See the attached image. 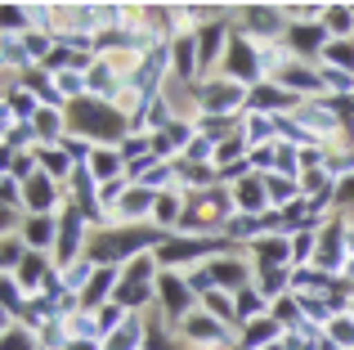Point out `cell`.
Returning <instances> with one entry per match:
<instances>
[{
    "label": "cell",
    "instance_id": "obj_1",
    "mask_svg": "<svg viewBox=\"0 0 354 350\" xmlns=\"http://www.w3.org/2000/svg\"><path fill=\"white\" fill-rule=\"evenodd\" d=\"M77 126L90 131V135H99V140H117V135H121V117L113 113V108H104V104H86Z\"/></svg>",
    "mask_w": 354,
    "mask_h": 350
},
{
    "label": "cell",
    "instance_id": "obj_2",
    "mask_svg": "<svg viewBox=\"0 0 354 350\" xmlns=\"http://www.w3.org/2000/svg\"><path fill=\"white\" fill-rule=\"evenodd\" d=\"M27 202H32L36 211L54 207V184H50V175H36V180H32V198H27Z\"/></svg>",
    "mask_w": 354,
    "mask_h": 350
},
{
    "label": "cell",
    "instance_id": "obj_3",
    "mask_svg": "<svg viewBox=\"0 0 354 350\" xmlns=\"http://www.w3.org/2000/svg\"><path fill=\"white\" fill-rule=\"evenodd\" d=\"M207 108H234V104H242V86H229V90H207Z\"/></svg>",
    "mask_w": 354,
    "mask_h": 350
},
{
    "label": "cell",
    "instance_id": "obj_4",
    "mask_svg": "<svg viewBox=\"0 0 354 350\" xmlns=\"http://www.w3.org/2000/svg\"><path fill=\"white\" fill-rule=\"evenodd\" d=\"M27 243L32 247L54 243V220H32V225H27Z\"/></svg>",
    "mask_w": 354,
    "mask_h": 350
},
{
    "label": "cell",
    "instance_id": "obj_5",
    "mask_svg": "<svg viewBox=\"0 0 354 350\" xmlns=\"http://www.w3.org/2000/svg\"><path fill=\"white\" fill-rule=\"evenodd\" d=\"M139 346V324H126L113 333V342H108V350H135Z\"/></svg>",
    "mask_w": 354,
    "mask_h": 350
},
{
    "label": "cell",
    "instance_id": "obj_6",
    "mask_svg": "<svg viewBox=\"0 0 354 350\" xmlns=\"http://www.w3.org/2000/svg\"><path fill=\"white\" fill-rule=\"evenodd\" d=\"M251 346H269V342H278V324L274 319H265V324H256L251 328V337H247Z\"/></svg>",
    "mask_w": 354,
    "mask_h": 350
},
{
    "label": "cell",
    "instance_id": "obj_7",
    "mask_svg": "<svg viewBox=\"0 0 354 350\" xmlns=\"http://www.w3.org/2000/svg\"><path fill=\"white\" fill-rule=\"evenodd\" d=\"M323 86H328V90H337V95H350V90H354V77H350V72H323Z\"/></svg>",
    "mask_w": 354,
    "mask_h": 350
},
{
    "label": "cell",
    "instance_id": "obj_8",
    "mask_svg": "<svg viewBox=\"0 0 354 350\" xmlns=\"http://www.w3.org/2000/svg\"><path fill=\"white\" fill-rule=\"evenodd\" d=\"M229 68H234L238 77H251V72H256V63H251V50H247V45H234V59H229Z\"/></svg>",
    "mask_w": 354,
    "mask_h": 350
},
{
    "label": "cell",
    "instance_id": "obj_9",
    "mask_svg": "<svg viewBox=\"0 0 354 350\" xmlns=\"http://www.w3.org/2000/svg\"><path fill=\"white\" fill-rule=\"evenodd\" d=\"M189 333H198V342H216L220 337V324H211V319H189Z\"/></svg>",
    "mask_w": 354,
    "mask_h": 350
},
{
    "label": "cell",
    "instance_id": "obj_10",
    "mask_svg": "<svg viewBox=\"0 0 354 350\" xmlns=\"http://www.w3.org/2000/svg\"><path fill=\"white\" fill-rule=\"evenodd\" d=\"M238 207H247V211H260V184L256 180H247L238 189Z\"/></svg>",
    "mask_w": 354,
    "mask_h": 350
},
{
    "label": "cell",
    "instance_id": "obj_11",
    "mask_svg": "<svg viewBox=\"0 0 354 350\" xmlns=\"http://www.w3.org/2000/svg\"><path fill=\"white\" fill-rule=\"evenodd\" d=\"M162 292H166V306L171 310H184V288L175 279H162Z\"/></svg>",
    "mask_w": 354,
    "mask_h": 350
},
{
    "label": "cell",
    "instance_id": "obj_12",
    "mask_svg": "<svg viewBox=\"0 0 354 350\" xmlns=\"http://www.w3.org/2000/svg\"><path fill=\"white\" fill-rule=\"evenodd\" d=\"M332 337H337L341 346H354V319H341V324H332Z\"/></svg>",
    "mask_w": 354,
    "mask_h": 350
},
{
    "label": "cell",
    "instance_id": "obj_13",
    "mask_svg": "<svg viewBox=\"0 0 354 350\" xmlns=\"http://www.w3.org/2000/svg\"><path fill=\"white\" fill-rule=\"evenodd\" d=\"M5 310H23V292L14 288V279H5Z\"/></svg>",
    "mask_w": 354,
    "mask_h": 350
},
{
    "label": "cell",
    "instance_id": "obj_14",
    "mask_svg": "<svg viewBox=\"0 0 354 350\" xmlns=\"http://www.w3.org/2000/svg\"><path fill=\"white\" fill-rule=\"evenodd\" d=\"M59 86H63V95H81V77L77 72H59Z\"/></svg>",
    "mask_w": 354,
    "mask_h": 350
},
{
    "label": "cell",
    "instance_id": "obj_15",
    "mask_svg": "<svg viewBox=\"0 0 354 350\" xmlns=\"http://www.w3.org/2000/svg\"><path fill=\"white\" fill-rule=\"evenodd\" d=\"M45 171L63 175V171H68V153H45Z\"/></svg>",
    "mask_w": 354,
    "mask_h": 350
},
{
    "label": "cell",
    "instance_id": "obj_16",
    "mask_svg": "<svg viewBox=\"0 0 354 350\" xmlns=\"http://www.w3.org/2000/svg\"><path fill=\"white\" fill-rule=\"evenodd\" d=\"M113 171H117L113 153H95V175H113Z\"/></svg>",
    "mask_w": 354,
    "mask_h": 350
},
{
    "label": "cell",
    "instance_id": "obj_17",
    "mask_svg": "<svg viewBox=\"0 0 354 350\" xmlns=\"http://www.w3.org/2000/svg\"><path fill=\"white\" fill-rule=\"evenodd\" d=\"M36 122H41V126H36L41 135H59V117H54V113H41Z\"/></svg>",
    "mask_w": 354,
    "mask_h": 350
},
{
    "label": "cell",
    "instance_id": "obj_18",
    "mask_svg": "<svg viewBox=\"0 0 354 350\" xmlns=\"http://www.w3.org/2000/svg\"><path fill=\"white\" fill-rule=\"evenodd\" d=\"M328 23L337 27V32H346L350 27V9H328Z\"/></svg>",
    "mask_w": 354,
    "mask_h": 350
},
{
    "label": "cell",
    "instance_id": "obj_19",
    "mask_svg": "<svg viewBox=\"0 0 354 350\" xmlns=\"http://www.w3.org/2000/svg\"><path fill=\"white\" fill-rule=\"evenodd\" d=\"M269 189H274V202H287V198H292V184H287V180H269Z\"/></svg>",
    "mask_w": 354,
    "mask_h": 350
},
{
    "label": "cell",
    "instance_id": "obj_20",
    "mask_svg": "<svg viewBox=\"0 0 354 350\" xmlns=\"http://www.w3.org/2000/svg\"><path fill=\"white\" fill-rule=\"evenodd\" d=\"M242 315H256V310H260V297H256V292H242Z\"/></svg>",
    "mask_w": 354,
    "mask_h": 350
},
{
    "label": "cell",
    "instance_id": "obj_21",
    "mask_svg": "<svg viewBox=\"0 0 354 350\" xmlns=\"http://www.w3.org/2000/svg\"><path fill=\"white\" fill-rule=\"evenodd\" d=\"M5 350H27V342H23V333H5Z\"/></svg>",
    "mask_w": 354,
    "mask_h": 350
},
{
    "label": "cell",
    "instance_id": "obj_22",
    "mask_svg": "<svg viewBox=\"0 0 354 350\" xmlns=\"http://www.w3.org/2000/svg\"><path fill=\"white\" fill-rule=\"evenodd\" d=\"M328 54H332V59H341V63H354V54H350V45H332V50H328Z\"/></svg>",
    "mask_w": 354,
    "mask_h": 350
},
{
    "label": "cell",
    "instance_id": "obj_23",
    "mask_svg": "<svg viewBox=\"0 0 354 350\" xmlns=\"http://www.w3.org/2000/svg\"><path fill=\"white\" fill-rule=\"evenodd\" d=\"M68 350H95V346H68Z\"/></svg>",
    "mask_w": 354,
    "mask_h": 350
}]
</instances>
